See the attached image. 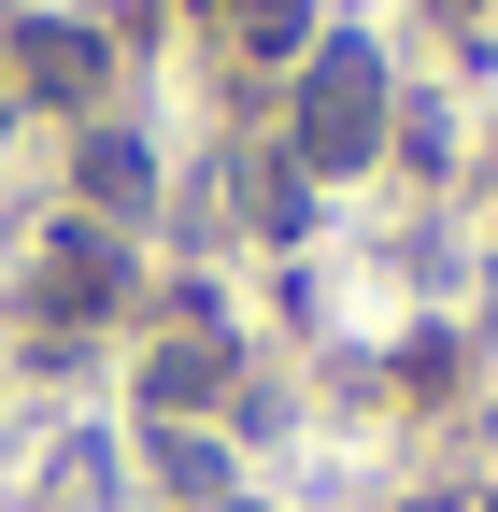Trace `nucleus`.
Wrapping results in <instances>:
<instances>
[{
  "label": "nucleus",
  "mask_w": 498,
  "mask_h": 512,
  "mask_svg": "<svg viewBox=\"0 0 498 512\" xmlns=\"http://www.w3.org/2000/svg\"><path fill=\"white\" fill-rule=\"evenodd\" d=\"M385 157V43L328 29L299 57V171H370Z\"/></svg>",
  "instance_id": "f257e3e1"
},
{
  "label": "nucleus",
  "mask_w": 498,
  "mask_h": 512,
  "mask_svg": "<svg viewBox=\"0 0 498 512\" xmlns=\"http://www.w3.org/2000/svg\"><path fill=\"white\" fill-rule=\"evenodd\" d=\"M86 200H100V214H143V200H157V157L129 143V128H100V143H86Z\"/></svg>",
  "instance_id": "f03ea898"
},
{
  "label": "nucleus",
  "mask_w": 498,
  "mask_h": 512,
  "mask_svg": "<svg viewBox=\"0 0 498 512\" xmlns=\"http://www.w3.org/2000/svg\"><path fill=\"white\" fill-rule=\"evenodd\" d=\"M228 43L242 57H314V0H228Z\"/></svg>",
  "instance_id": "7ed1b4c3"
},
{
  "label": "nucleus",
  "mask_w": 498,
  "mask_h": 512,
  "mask_svg": "<svg viewBox=\"0 0 498 512\" xmlns=\"http://www.w3.org/2000/svg\"><path fill=\"white\" fill-rule=\"evenodd\" d=\"M157 484L214 512V498H228V456H214V441H200V427H157Z\"/></svg>",
  "instance_id": "20e7f679"
},
{
  "label": "nucleus",
  "mask_w": 498,
  "mask_h": 512,
  "mask_svg": "<svg viewBox=\"0 0 498 512\" xmlns=\"http://www.w3.org/2000/svg\"><path fill=\"white\" fill-rule=\"evenodd\" d=\"M143 384H157V413H185V399H214V384H228V356H214V342H171Z\"/></svg>",
  "instance_id": "39448f33"
},
{
  "label": "nucleus",
  "mask_w": 498,
  "mask_h": 512,
  "mask_svg": "<svg viewBox=\"0 0 498 512\" xmlns=\"http://www.w3.org/2000/svg\"><path fill=\"white\" fill-rule=\"evenodd\" d=\"M228 512H242V498H228Z\"/></svg>",
  "instance_id": "423d86ee"
}]
</instances>
